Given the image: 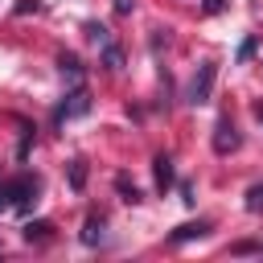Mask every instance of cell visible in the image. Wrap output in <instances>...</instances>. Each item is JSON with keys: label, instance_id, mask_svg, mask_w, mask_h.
I'll return each mask as SVG.
<instances>
[{"label": "cell", "instance_id": "obj_1", "mask_svg": "<svg viewBox=\"0 0 263 263\" xmlns=\"http://www.w3.org/2000/svg\"><path fill=\"white\" fill-rule=\"evenodd\" d=\"M214 82H218V66H214V62H201L197 74L189 78V95H185V99H189L193 107H205V103L214 99Z\"/></svg>", "mask_w": 263, "mask_h": 263}, {"label": "cell", "instance_id": "obj_2", "mask_svg": "<svg viewBox=\"0 0 263 263\" xmlns=\"http://www.w3.org/2000/svg\"><path fill=\"white\" fill-rule=\"evenodd\" d=\"M90 111V90L78 82V86H70L66 90V99L58 103V111H53V119L58 123H66V119H78V115H86Z\"/></svg>", "mask_w": 263, "mask_h": 263}, {"label": "cell", "instance_id": "obj_3", "mask_svg": "<svg viewBox=\"0 0 263 263\" xmlns=\"http://www.w3.org/2000/svg\"><path fill=\"white\" fill-rule=\"evenodd\" d=\"M238 144H242L238 127H234L230 119H218V123H214V152H218V156H230Z\"/></svg>", "mask_w": 263, "mask_h": 263}, {"label": "cell", "instance_id": "obj_4", "mask_svg": "<svg viewBox=\"0 0 263 263\" xmlns=\"http://www.w3.org/2000/svg\"><path fill=\"white\" fill-rule=\"evenodd\" d=\"M8 193H12V210H29L33 205V197H37V177H16V181H8Z\"/></svg>", "mask_w": 263, "mask_h": 263}, {"label": "cell", "instance_id": "obj_5", "mask_svg": "<svg viewBox=\"0 0 263 263\" xmlns=\"http://www.w3.org/2000/svg\"><path fill=\"white\" fill-rule=\"evenodd\" d=\"M152 173H156V189H160V193H168V189H173V181H177V173H173V160H168L164 152H156V156H152Z\"/></svg>", "mask_w": 263, "mask_h": 263}, {"label": "cell", "instance_id": "obj_6", "mask_svg": "<svg viewBox=\"0 0 263 263\" xmlns=\"http://www.w3.org/2000/svg\"><path fill=\"white\" fill-rule=\"evenodd\" d=\"M205 234H210V222H205V218H197V222L177 226V230L168 234V242H189V238H205Z\"/></svg>", "mask_w": 263, "mask_h": 263}, {"label": "cell", "instance_id": "obj_7", "mask_svg": "<svg viewBox=\"0 0 263 263\" xmlns=\"http://www.w3.org/2000/svg\"><path fill=\"white\" fill-rule=\"evenodd\" d=\"M58 70H62V78H66L70 86L82 82V62H78V53H58Z\"/></svg>", "mask_w": 263, "mask_h": 263}, {"label": "cell", "instance_id": "obj_8", "mask_svg": "<svg viewBox=\"0 0 263 263\" xmlns=\"http://www.w3.org/2000/svg\"><path fill=\"white\" fill-rule=\"evenodd\" d=\"M66 177H70V189H74V193H82V189H86V160H82V156H74V160L66 164Z\"/></svg>", "mask_w": 263, "mask_h": 263}, {"label": "cell", "instance_id": "obj_9", "mask_svg": "<svg viewBox=\"0 0 263 263\" xmlns=\"http://www.w3.org/2000/svg\"><path fill=\"white\" fill-rule=\"evenodd\" d=\"M25 242H45L49 234H53V222H45V218H37V222H25Z\"/></svg>", "mask_w": 263, "mask_h": 263}, {"label": "cell", "instance_id": "obj_10", "mask_svg": "<svg viewBox=\"0 0 263 263\" xmlns=\"http://www.w3.org/2000/svg\"><path fill=\"white\" fill-rule=\"evenodd\" d=\"M82 242H86V247H99V242H103V218H99V214H90V218L82 222Z\"/></svg>", "mask_w": 263, "mask_h": 263}, {"label": "cell", "instance_id": "obj_11", "mask_svg": "<svg viewBox=\"0 0 263 263\" xmlns=\"http://www.w3.org/2000/svg\"><path fill=\"white\" fill-rule=\"evenodd\" d=\"M82 29H86V37H90V41H95L99 49H103V45L111 41V29H107V25H99V21H86Z\"/></svg>", "mask_w": 263, "mask_h": 263}, {"label": "cell", "instance_id": "obj_12", "mask_svg": "<svg viewBox=\"0 0 263 263\" xmlns=\"http://www.w3.org/2000/svg\"><path fill=\"white\" fill-rule=\"evenodd\" d=\"M103 66H107V70H123V49H119L115 41L103 45Z\"/></svg>", "mask_w": 263, "mask_h": 263}, {"label": "cell", "instance_id": "obj_13", "mask_svg": "<svg viewBox=\"0 0 263 263\" xmlns=\"http://www.w3.org/2000/svg\"><path fill=\"white\" fill-rule=\"evenodd\" d=\"M115 189H119V193H123V201H132V205H136V201H144V193H140L136 185H127V177H115Z\"/></svg>", "mask_w": 263, "mask_h": 263}, {"label": "cell", "instance_id": "obj_14", "mask_svg": "<svg viewBox=\"0 0 263 263\" xmlns=\"http://www.w3.org/2000/svg\"><path fill=\"white\" fill-rule=\"evenodd\" d=\"M247 210H251V214H263V181L247 189Z\"/></svg>", "mask_w": 263, "mask_h": 263}, {"label": "cell", "instance_id": "obj_15", "mask_svg": "<svg viewBox=\"0 0 263 263\" xmlns=\"http://www.w3.org/2000/svg\"><path fill=\"white\" fill-rule=\"evenodd\" d=\"M255 49H259V41H255V37H247V41L238 45V62H247V58H251Z\"/></svg>", "mask_w": 263, "mask_h": 263}, {"label": "cell", "instance_id": "obj_16", "mask_svg": "<svg viewBox=\"0 0 263 263\" xmlns=\"http://www.w3.org/2000/svg\"><path fill=\"white\" fill-rule=\"evenodd\" d=\"M41 8V0H16V16H25V12H37Z\"/></svg>", "mask_w": 263, "mask_h": 263}, {"label": "cell", "instance_id": "obj_17", "mask_svg": "<svg viewBox=\"0 0 263 263\" xmlns=\"http://www.w3.org/2000/svg\"><path fill=\"white\" fill-rule=\"evenodd\" d=\"M4 210H12V193H8V185H0V214Z\"/></svg>", "mask_w": 263, "mask_h": 263}, {"label": "cell", "instance_id": "obj_18", "mask_svg": "<svg viewBox=\"0 0 263 263\" xmlns=\"http://www.w3.org/2000/svg\"><path fill=\"white\" fill-rule=\"evenodd\" d=\"M181 201H185V205H193V185H185V181H181Z\"/></svg>", "mask_w": 263, "mask_h": 263}, {"label": "cell", "instance_id": "obj_19", "mask_svg": "<svg viewBox=\"0 0 263 263\" xmlns=\"http://www.w3.org/2000/svg\"><path fill=\"white\" fill-rule=\"evenodd\" d=\"M201 8H205V12H222V8H226V0H205Z\"/></svg>", "mask_w": 263, "mask_h": 263}, {"label": "cell", "instance_id": "obj_20", "mask_svg": "<svg viewBox=\"0 0 263 263\" xmlns=\"http://www.w3.org/2000/svg\"><path fill=\"white\" fill-rule=\"evenodd\" d=\"M132 4L136 0H115V12H132Z\"/></svg>", "mask_w": 263, "mask_h": 263}, {"label": "cell", "instance_id": "obj_21", "mask_svg": "<svg viewBox=\"0 0 263 263\" xmlns=\"http://www.w3.org/2000/svg\"><path fill=\"white\" fill-rule=\"evenodd\" d=\"M255 119H259V123H263V103H255Z\"/></svg>", "mask_w": 263, "mask_h": 263}]
</instances>
